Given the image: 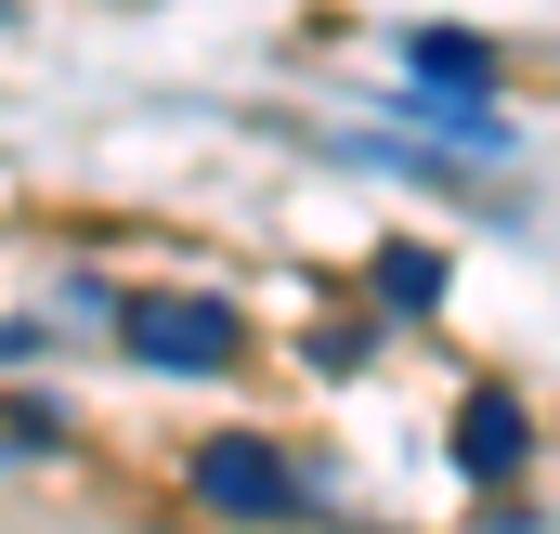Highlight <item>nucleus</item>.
Returning <instances> with one entry per match:
<instances>
[{"mask_svg": "<svg viewBox=\"0 0 560 534\" xmlns=\"http://www.w3.org/2000/svg\"><path fill=\"white\" fill-rule=\"evenodd\" d=\"M0 26H13V0H0Z\"/></svg>", "mask_w": 560, "mask_h": 534, "instance_id": "20e7f679", "label": "nucleus"}, {"mask_svg": "<svg viewBox=\"0 0 560 534\" xmlns=\"http://www.w3.org/2000/svg\"><path fill=\"white\" fill-rule=\"evenodd\" d=\"M196 496H209V509H248V522L300 509V483H287L275 443H209V456H196Z\"/></svg>", "mask_w": 560, "mask_h": 534, "instance_id": "f03ea898", "label": "nucleus"}, {"mask_svg": "<svg viewBox=\"0 0 560 534\" xmlns=\"http://www.w3.org/2000/svg\"><path fill=\"white\" fill-rule=\"evenodd\" d=\"M418 66H430V92H482V79H495L482 39H418Z\"/></svg>", "mask_w": 560, "mask_h": 534, "instance_id": "7ed1b4c3", "label": "nucleus"}, {"mask_svg": "<svg viewBox=\"0 0 560 534\" xmlns=\"http://www.w3.org/2000/svg\"><path fill=\"white\" fill-rule=\"evenodd\" d=\"M118 339H131L143 365H170V379H222V365L248 352V326H235L222 300H131Z\"/></svg>", "mask_w": 560, "mask_h": 534, "instance_id": "f257e3e1", "label": "nucleus"}]
</instances>
